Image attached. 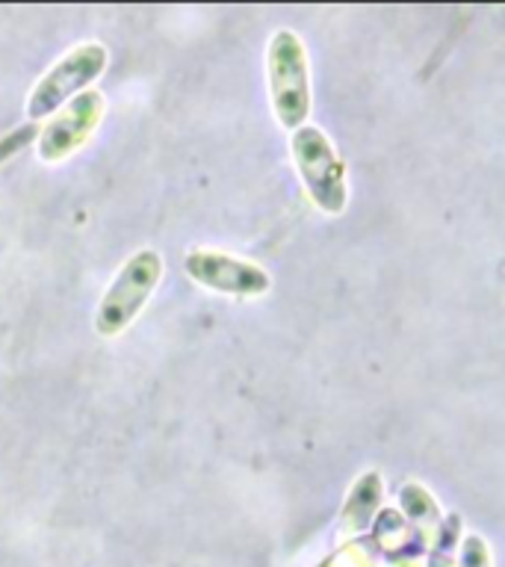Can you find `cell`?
Returning a JSON list of instances; mask_svg holds the SVG:
<instances>
[{"label":"cell","mask_w":505,"mask_h":567,"mask_svg":"<svg viewBox=\"0 0 505 567\" xmlns=\"http://www.w3.org/2000/svg\"><path fill=\"white\" fill-rule=\"evenodd\" d=\"M184 266L186 275L195 284H202L213 292H225V296L255 299V296H264L272 287V275L266 272L264 266L243 260V257L225 255V251H213V248L189 251Z\"/></svg>","instance_id":"5"},{"label":"cell","mask_w":505,"mask_h":567,"mask_svg":"<svg viewBox=\"0 0 505 567\" xmlns=\"http://www.w3.org/2000/svg\"><path fill=\"white\" fill-rule=\"evenodd\" d=\"M106 48L97 42H86L71 48L48 74L33 86L30 97H27V115L30 122L44 118V115L56 113L62 104H69L71 97L80 95L83 89L95 78H101V71L106 69Z\"/></svg>","instance_id":"4"},{"label":"cell","mask_w":505,"mask_h":567,"mask_svg":"<svg viewBox=\"0 0 505 567\" xmlns=\"http://www.w3.org/2000/svg\"><path fill=\"white\" fill-rule=\"evenodd\" d=\"M104 110L101 92H80L71 97L69 104H62L56 118H51L39 133V157L44 163H60L71 157L95 133L97 122L104 118Z\"/></svg>","instance_id":"6"},{"label":"cell","mask_w":505,"mask_h":567,"mask_svg":"<svg viewBox=\"0 0 505 567\" xmlns=\"http://www.w3.org/2000/svg\"><path fill=\"white\" fill-rule=\"evenodd\" d=\"M35 140V127L33 124H27V127H21V131L9 133V136H3L0 140V163H7L12 154H18V151L24 148L27 142Z\"/></svg>","instance_id":"7"},{"label":"cell","mask_w":505,"mask_h":567,"mask_svg":"<svg viewBox=\"0 0 505 567\" xmlns=\"http://www.w3.org/2000/svg\"><path fill=\"white\" fill-rule=\"evenodd\" d=\"M266 83L278 122L299 131L310 115V65L299 33L278 30L266 48Z\"/></svg>","instance_id":"1"},{"label":"cell","mask_w":505,"mask_h":567,"mask_svg":"<svg viewBox=\"0 0 505 567\" xmlns=\"http://www.w3.org/2000/svg\"><path fill=\"white\" fill-rule=\"evenodd\" d=\"M290 148L313 204L328 216L343 213L346 202H349V181H346V163L334 151L331 140L313 124H301L299 131H292Z\"/></svg>","instance_id":"3"},{"label":"cell","mask_w":505,"mask_h":567,"mask_svg":"<svg viewBox=\"0 0 505 567\" xmlns=\"http://www.w3.org/2000/svg\"><path fill=\"white\" fill-rule=\"evenodd\" d=\"M163 278V257L154 248H142L131 255L115 272L113 284L106 287L104 299L97 305L95 313V331L101 337L122 334L124 328L131 326L133 319L140 317L145 301Z\"/></svg>","instance_id":"2"}]
</instances>
